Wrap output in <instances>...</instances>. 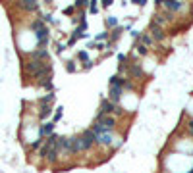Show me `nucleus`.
I'll return each instance as SVG.
<instances>
[{"label":"nucleus","mask_w":193,"mask_h":173,"mask_svg":"<svg viewBox=\"0 0 193 173\" xmlns=\"http://www.w3.org/2000/svg\"><path fill=\"white\" fill-rule=\"evenodd\" d=\"M112 112H116V104H114L112 100H102L101 108H98V112H97V121L102 119L106 114H112Z\"/></svg>","instance_id":"1"},{"label":"nucleus","mask_w":193,"mask_h":173,"mask_svg":"<svg viewBox=\"0 0 193 173\" xmlns=\"http://www.w3.org/2000/svg\"><path fill=\"white\" fill-rule=\"evenodd\" d=\"M81 146H83V150H87V148H91L93 144L97 142V137H95V133L93 131H85L83 135H81Z\"/></svg>","instance_id":"2"},{"label":"nucleus","mask_w":193,"mask_h":173,"mask_svg":"<svg viewBox=\"0 0 193 173\" xmlns=\"http://www.w3.org/2000/svg\"><path fill=\"white\" fill-rule=\"evenodd\" d=\"M97 123H101V127L106 131V133H112L114 125H116V119H114L112 115H104V117H102V119H98Z\"/></svg>","instance_id":"3"},{"label":"nucleus","mask_w":193,"mask_h":173,"mask_svg":"<svg viewBox=\"0 0 193 173\" xmlns=\"http://www.w3.org/2000/svg\"><path fill=\"white\" fill-rule=\"evenodd\" d=\"M35 37H37V40H39V46H44V44L48 43V29L47 27L37 29V31H35Z\"/></svg>","instance_id":"4"},{"label":"nucleus","mask_w":193,"mask_h":173,"mask_svg":"<svg viewBox=\"0 0 193 173\" xmlns=\"http://www.w3.org/2000/svg\"><path fill=\"white\" fill-rule=\"evenodd\" d=\"M158 4H160V6H164V8H168V10H180V8L183 6L182 2H174V0H157Z\"/></svg>","instance_id":"5"},{"label":"nucleus","mask_w":193,"mask_h":173,"mask_svg":"<svg viewBox=\"0 0 193 173\" xmlns=\"http://www.w3.org/2000/svg\"><path fill=\"white\" fill-rule=\"evenodd\" d=\"M149 29H151V35H153L155 40H162V39H164V33H162L160 25H157V23H151Z\"/></svg>","instance_id":"6"},{"label":"nucleus","mask_w":193,"mask_h":173,"mask_svg":"<svg viewBox=\"0 0 193 173\" xmlns=\"http://www.w3.org/2000/svg\"><path fill=\"white\" fill-rule=\"evenodd\" d=\"M122 86H110V100L112 102H118L122 98Z\"/></svg>","instance_id":"7"},{"label":"nucleus","mask_w":193,"mask_h":173,"mask_svg":"<svg viewBox=\"0 0 193 173\" xmlns=\"http://www.w3.org/2000/svg\"><path fill=\"white\" fill-rule=\"evenodd\" d=\"M98 144H112V135L110 133H102V135H95Z\"/></svg>","instance_id":"8"},{"label":"nucleus","mask_w":193,"mask_h":173,"mask_svg":"<svg viewBox=\"0 0 193 173\" xmlns=\"http://www.w3.org/2000/svg\"><path fill=\"white\" fill-rule=\"evenodd\" d=\"M81 150H83V146H81V139L79 137H73L72 139V150H70V152H72V154H77V152H81Z\"/></svg>","instance_id":"9"},{"label":"nucleus","mask_w":193,"mask_h":173,"mask_svg":"<svg viewBox=\"0 0 193 173\" xmlns=\"http://www.w3.org/2000/svg\"><path fill=\"white\" fill-rule=\"evenodd\" d=\"M124 83H126V79L122 75H112L110 77V86H122V89H124Z\"/></svg>","instance_id":"10"},{"label":"nucleus","mask_w":193,"mask_h":173,"mask_svg":"<svg viewBox=\"0 0 193 173\" xmlns=\"http://www.w3.org/2000/svg\"><path fill=\"white\" fill-rule=\"evenodd\" d=\"M52 131H54V121H48V123H44V125L41 127V135H48V137H50Z\"/></svg>","instance_id":"11"},{"label":"nucleus","mask_w":193,"mask_h":173,"mask_svg":"<svg viewBox=\"0 0 193 173\" xmlns=\"http://www.w3.org/2000/svg\"><path fill=\"white\" fill-rule=\"evenodd\" d=\"M129 73H131L133 77H141V75H143V69H141V65H137V64L129 65Z\"/></svg>","instance_id":"12"},{"label":"nucleus","mask_w":193,"mask_h":173,"mask_svg":"<svg viewBox=\"0 0 193 173\" xmlns=\"http://www.w3.org/2000/svg\"><path fill=\"white\" fill-rule=\"evenodd\" d=\"M50 112H52V110H50V106H48V104H44L43 108H41V119L48 117V115H50Z\"/></svg>","instance_id":"13"},{"label":"nucleus","mask_w":193,"mask_h":173,"mask_svg":"<svg viewBox=\"0 0 193 173\" xmlns=\"http://www.w3.org/2000/svg\"><path fill=\"white\" fill-rule=\"evenodd\" d=\"M77 58H79L81 62H85V64H87V62H89V54H87V52H85V50H79V52H77Z\"/></svg>","instance_id":"14"},{"label":"nucleus","mask_w":193,"mask_h":173,"mask_svg":"<svg viewBox=\"0 0 193 173\" xmlns=\"http://www.w3.org/2000/svg\"><path fill=\"white\" fill-rule=\"evenodd\" d=\"M47 56H48V52L43 50V48H41V50H37V52H33V58H35V60H37V58H47Z\"/></svg>","instance_id":"15"},{"label":"nucleus","mask_w":193,"mask_h":173,"mask_svg":"<svg viewBox=\"0 0 193 173\" xmlns=\"http://www.w3.org/2000/svg\"><path fill=\"white\" fill-rule=\"evenodd\" d=\"M106 25H118V19L114 18V15H108V18H106Z\"/></svg>","instance_id":"16"},{"label":"nucleus","mask_w":193,"mask_h":173,"mask_svg":"<svg viewBox=\"0 0 193 173\" xmlns=\"http://www.w3.org/2000/svg\"><path fill=\"white\" fill-rule=\"evenodd\" d=\"M23 6H25L27 10H37V8H39V6H37V2H31V0H27Z\"/></svg>","instance_id":"17"},{"label":"nucleus","mask_w":193,"mask_h":173,"mask_svg":"<svg viewBox=\"0 0 193 173\" xmlns=\"http://www.w3.org/2000/svg\"><path fill=\"white\" fill-rule=\"evenodd\" d=\"M52 100H54V94H48V96H44V98H41V104H48V102H52Z\"/></svg>","instance_id":"18"},{"label":"nucleus","mask_w":193,"mask_h":173,"mask_svg":"<svg viewBox=\"0 0 193 173\" xmlns=\"http://www.w3.org/2000/svg\"><path fill=\"white\" fill-rule=\"evenodd\" d=\"M66 69H68L70 73H73V71H75V62L70 60V62H68V65H66Z\"/></svg>","instance_id":"19"},{"label":"nucleus","mask_w":193,"mask_h":173,"mask_svg":"<svg viewBox=\"0 0 193 173\" xmlns=\"http://www.w3.org/2000/svg\"><path fill=\"white\" fill-rule=\"evenodd\" d=\"M89 10H91V14H97V12H98V6L95 4V0H91V4H89Z\"/></svg>","instance_id":"20"},{"label":"nucleus","mask_w":193,"mask_h":173,"mask_svg":"<svg viewBox=\"0 0 193 173\" xmlns=\"http://www.w3.org/2000/svg\"><path fill=\"white\" fill-rule=\"evenodd\" d=\"M137 52L139 54H147V46L145 44H137Z\"/></svg>","instance_id":"21"},{"label":"nucleus","mask_w":193,"mask_h":173,"mask_svg":"<svg viewBox=\"0 0 193 173\" xmlns=\"http://www.w3.org/2000/svg\"><path fill=\"white\" fill-rule=\"evenodd\" d=\"M62 110H64V108H56V114H54V121H58V119L62 117Z\"/></svg>","instance_id":"22"},{"label":"nucleus","mask_w":193,"mask_h":173,"mask_svg":"<svg viewBox=\"0 0 193 173\" xmlns=\"http://www.w3.org/2000/svg\"><path fill=\"white\" fill-rule=\"evenodd\" d=\"M120 33H122V29H120V27H118V29H114V31H112V39L116 40L118 37H120Z\"/></svg>","instance_id":"23"},{"label":"nucleus","mask_w":193,"mask_h":173,"mask_svg":"<svg viewBox=\"0 0 193 173\" xmlns=\"http://www.w3.org/2000/svg\"><path fill=\"white\" fill-rule=\"evenodd\" d=\"M104 39H108V33H101V35H97L95 40H104Z\"/></svg>","instance_id":"24"},{"label":"nucleus","mask_w":193,"mask_h":173,"mask_svg":"<svg viewBox=\"0 0 193 173\" xmlns=\"http://www.w3.org/2000/svg\"><path fill=\"white\" fill-rule=\"evenodd\" d=\"M73 10H75V6H70V8H66V10H64V14H73Z\"/></svg>","instance_id":"25"},{"label":"nucleus","mask_w":193,"mask_h":173,"mask_svg":"<svg viewBox=\"0 0 193 173\" xmlns=\"http://www.w3.org/2000/svg\"><path fill=\"white\" fill-rule=\"evenodd\" d=\"M39 146H41V141H35V142L31 144V148H33V150H37V148H39Z\"/></svg>","instance_id":"26"},{"label":"nucleus","mask_w":193,"mask_h":173,"mask_svg":"<svg viewBox=\"0 0 193 173\" xmlns=\"http://www.w3.org/2000/svg\"><path fill=\"white\" fill-rule=\"evenodd\" d=\"M110 4H112V0H102V6L104 8H110Z\"/></svg>","instance_id":"27"},{"label":"nucleus","mask_w":193,"mask_h":173,"mask_svg":"<svg viewBox=\"0 0 193 173\" xmlns=\"http://www.w3.org/2000/svg\"><path fill=\"white\" fill-rule=\"evenodd\" d=\"M114 114H116V115H122V114H124V110H122L120 106H116V112H114Z\"/></svg>","instance_id":"28"},{"label":"nucleus","mask_w":193,"mask_h":173,"mask_svg":"<svg viewBox=\"0 0 193 173\" xmlns=\"http://www.w3.org/2000/svg\"><path fill=\"white\" fill-rule=\"evenodd\" d=\"M83 67H85V69H91V67H93V62H91V60H89V62H87V64H85V65H83Z\"/></svg>","instance_id":"29"},{"label":"nucleus","mask_w":193,"mask_h":173,"mask_svg":"<svg viewBox=\"0 0 193 173\" xmlns=\"http://www.w3.org/2000/svg\"><path fill=\"white\" fill-rule=\"evenodd\" d=\"M135 4H137V6H145V0H133Z\"/></svg>","instance_id":"30"},{"label":"nucleus","mask_w":193,"mask_h":173,"mask_svg":"<svg viewBox=\"0 0 193 173\" xmlns=\"http://www.w3.org/2000/svg\"><path fill=\"white\" fill-rule=\"evenodd\" d=\"M97 50H104V44H102V43H97Z\"/></svg>","instance_id":"31"},{"label":"nucleus","mask_w":193,"mask_h":173,"mask_svg":"<svg viewBox=\"0 0 193 173\" xmlns=\"http://www.w3.org/2000/svg\"><path fill=\"white\" fill-rule=\"evenodd\" d=\"M189 135H193V119L189 121Z\"/></svg>","instance_id":"32"},{"label":"nucleus","mask_w":193,"mask_h":173,"mask_svg":"<svg viewBox=\"0 0 193 173\" xmlns=\"http://www.w3.org/2000/svg\"><path fill=\"white\" fill-rule=\"evenodd\" d=\"M189 173H193V169H191V171H189Z\"/></svg>","instance_id":"33"}]
</instances>
